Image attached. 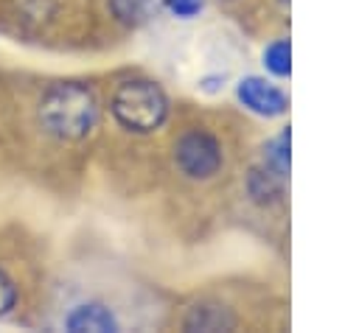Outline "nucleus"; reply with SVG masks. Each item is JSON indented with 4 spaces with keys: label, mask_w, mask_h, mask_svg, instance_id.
<instances>
[{
    "label": "nucleus",
    "mask_w": 359,
    "mask_h": 333,
    "mask_svg": "<svg viewBox=\"0 0 359 333\" xmlns=\"http://www.w3.org/2000/svg\"><path fill=\"white\" fill-rule=\"evenodd\" d=\"M39 120L59 140H81L98 123L95 92L76 81L53 84L39 101Z\"/></svg>",
    "instance_id": "obj_1"
},
{
    "label": "nucleus",
    "mask_w": 359,
    "mask_h": 333,
    "mask_svg": "<svg viewBox=\"0 0 359 333\" xmlns=\"http://www.w3.org/2000/svg\"><path fill=\"white\" fill-rule=\"evenodd\" d=\"M109 109L123 129L137 132V134H149L165 123L168 98L154 81L129 78V81L118 84V90L112 92Z\"/></svg>",
    "instance_id": "obj_2"
},
{
    "label": "nucleus",
    "mask_w": 359,
    "mask_h": 333,
    "mask_svg": "<svg viewBox=\"0 0 359 333\" xmlns=\"http://www.w3.org/2000/svg\"><path fill=\"white\" fill-rule=\"evenodd\" d=\"M222 160V143L205 129H188L174 143V162L188 179H210Z\"/></svg>",
    "instance_id": "obj_3"
},
{
    "label": "nucleus",
    "mask_w": 359,
    "mask_h": 333,
    "mask_svg": "<svg viewBox=\"0 0 359 333\" xmlns=\"http://www.w3.org/2000/svg\"><path fill=\"white\" fill-rule=\"evenodd\" d=\"M236 95H238V101H241L250 112H255V115H261V118H278V115H283V112L289 109L286 92H283L280 87L269 84V81L261 78V76H247V78H241V81L236 84Z\"/></svg>",
    "instance_id": "obj_4"
},
{
    "label": "nucleus",
    "mask_w": 359,
    "mask_h": 333,
    "mask_svg": "<svg viewBox=\"0 0 359 333\" xmlns=\"http://www.w3.org/2000/svg\"><path fill=\"white\" fill-rule=\"evenodd\" d=\"M283 190H286V176L278 173L275 168H269L264 160L250 168V173H247V193H250V199L255 204L269 207V204L283 199Z\"/></svg>",
    "instance_id": "obj_5"
},
{
    "label": "nucleus",
    "mask_w": 359,
    "mask_h": 333,
    "mask_svg": "<svg viewBox=\"0 0 359 333\" xmlns=\"http://www.w3.org/2000/svg\"><path fill=\"white\" fill-rule=\"evenodd\" d=\"M65 327L73 330V333H84V330L107 333V330H118V319L112 316V311L107 305H101V302H84V305H76L65 316Z\"/></svg>",
    "instance_id": "obj_6"
},
{
    "label": "nucleus",
    "mask_w": 359,
    "mask_h": 333,
    "mask_svg": "<svg viewBox=\"0 0 359 333\" xmlns=\"http://www.w3.org/2000/svg\"><path fill=\"white\" fill-rule=\"evenodd\" d=\"M185 327H191V330H224V327H233V316L222 305H196V308H191Z\"/></svg>",
    "instance_id": "obj_7"
},
{
    "label": "nucleus",
    "mask_w": 359,
    "mask_h": 333,
    "mask_svg": "<svg viewBox=\"0 0 359 333\" xmlns=\"http://www.w3.org/2000/svg\"><path fill=\"white\" fill-rule=\"evenodd\" d=\"M109 8L118 22L135 28V25H143L157 11V0H109Z\"/></svg>",
    "instance_id": "obj_8"
},
{
    "label": "nucleus",
    "mask_w": 359,
    "mask_h": 333,
    "mask_svg": "<svg viewBox=\"0 0 359 333\" xmlns=\"http://www.w3.org/2000/svg\"><path fill=\"white\" fill-rule=\"evenodd\" d=\"M264 67L275 78H286L292 73V48H289V39H275V42L266 45V50H264Z\"/></svg>",
    "instance_id": "obj_9"
},
{
    "label": "nucleus",
    "mask_w": 359,
    "mask_h": 333,
    "mask_svg": "<svg viewBox=\"0 0 359 333\" xmlns=\"http://www.w3.org/2000/svg\"><path fill=\"white\" fill-rule=\"evenodd\" d=\"M289 129H283L280 134H275L269 143H266V148H264V162L269 165V168H275L278 173H283V176H289Z\"/></svg>",
    "instance_id": "obj_10"
},
{
    "label": "nucleus",
    "mask_w": 359,
    "mask_h": 333,
    "mask_svg": "<svg viewBox=\"0 0 359 333\" xmlns=\"http://www.w3.org/2000/svg\"><path fill=\"white\" fill-rule=\"evenodd\" d=\"M165 6H168V11H171L174 17L191 20V17H196V14L202 11L205 0H165Z\"/></svg>",
    "instance_id": "obj_11"
},
{
    "label": "nucleus",
    "mask_w": 359,
    "mask_h": 333,
    "mask_svg": "<svg viewBox=\"0 0 359 333\" xmlns=\"http://www.w3.org/2000/svg\"><path fill=\"white\" fill-rule=\"evenodd\" d=\"M14 302H17V288H14V283L8 280V274L0 271V316L8 313V311L14 308Z\"/></svg>",
    "instance_id": "obj_12"
}]
</instances>
